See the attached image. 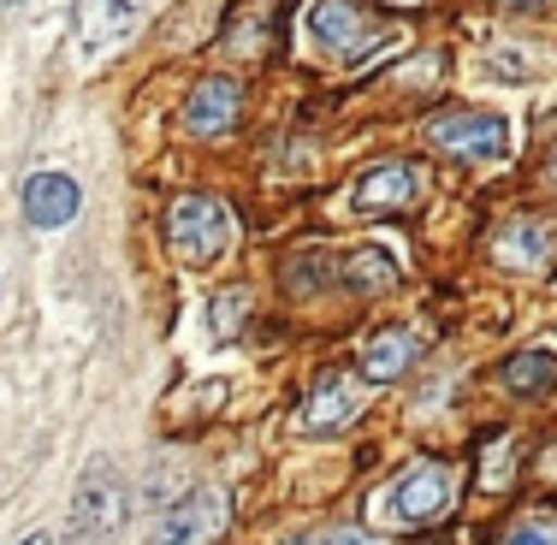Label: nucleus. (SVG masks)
I'll list each match as a JSON object with an SVG mask.
<instances>
[{"label": "nucleus", "mask_w": 557, "mask_h": 545, "mask_svg": "<svg viewBox=\"0 0 557 545\" xmlns=\"http://www.w3.org/2000/svg\"><path fill=\"white\" fill-rule=\"evenodd\" d=\"M131 528V481L119 462H96L72 492L65 510V545H119Z\"/></svg>", "instance_id": "f257e3e1"}, {"label": "nucleus", "mask_w": 557, "mask_h": 545, "mask_svg": "<svg viewBox=\"0 0 557 545\" xmlns=\"http://www.w3.org/2000/svg\"><path fill=\"white\" fill-rule=\"evenodd\" d=\"M166 244L184 268H214L225 249L237 244V214L220 196H184L166 220Z\"/></svg>", "instance_id": "f03ea898"}, {"label": "nucleus", "mask_w": 557, "mask_h": 545, "mask_svg": "<svg viewBox=\"0 0 557 545\" xmlns=\"http://www.w3.org/2000/svg\"><path fill=\"white\" fill-rule=\"evenodd\" d=\"M450 510V474L440 462H416L409 474H397V481L380 492V516H386L392 528H428L440 522Z\"/></svg>", "instance_id": "7ed1b4c3"}, {"label": "nucleus", "mask_w": 557, "mask_h": 545, "mask_svg": "<svg viewBox=\"0 0 557 545\" xmlns=\"http://www.w3.org/2000/svg\"><path fill=\"white\" fill-rule=\"evenodd\" d=\"M428 137L440 143V149L462 154V161H498V154H510V125H504L498 113H481V108L440 113L428 125Z\"/></svg>", "instance_id": "20e7f679"}, {"label": "nucleus", "mask_w": 557, "mask_h": 545, "mask_svg": "<svg viewBox=\"0 0 557 545\" xmlns=\"http://www.w3.org/2000/svg\"><path fill=\"white\" fill-rule=\"evenodd\" d=\"M428 196V172L409 161H374L362 178L350 184V208L356 214H392V208H416Z\"/></svg>", "instance_id": "39448f33"}, {"label": "nucleus", "mask_w": 557, "mask_h": 545, "mask_svg": "<svg viewBox=\"0 0 557 545\" xmlns=\"http://www.w3.org/2000/svg\"><path fill=\"white\" fill-rule=\"evenodd\" d=\"M309 42L321 48L326 60H362L368 48L380 42V30L350 7V0H314L309 7Z\"/></svg>", "instance_id": "423d86ee"}, {"label": "nucleus", "mask_w": 557, "mask_h": 545, "mask_svg": "<svg viewBox=\"0 0 557 545\" xmlns=\"http://www.w3.org/2000/svg\"><path fill=\"white\" fill-rule=\"evenodd\" d=\"M225 516H232V504H225L214 486H202V492L178 498L161 516V534H154V545H208L225 528Z\"/></svg>", "instance_id": "0eeeda50"}, {"label": "nucleus", "mask_w": 557, "mask_h": 545, "mask_svg": "<svg viewBox=\"0 0 557 545\" xmlns=\"http://www.w3.org/2000/svg\"><path fill=\"white\" fill-rule=\"evenodd\" d=\"M244 119V84L237 77H202L184 101V131L190 137H225Z\"/></svg>", "instance_id": "6e6552de"}, {"label": "nucleus", "mask_w": 557, "mask_h": 545, "mask_svg": "<svg viewBox=\"0 0 557 545\" xmlns=\"http://www.w3.org/2000/svg\"><path fill=\"white\" fill-rule=\"evenodd\" d=\"M72 24L84 54H108L113 42H125L137 30V7L131 0H72Z\"/></svg>", "instance_id": "1a4fd4ad"}, {"label": "nucleus", "mask_w": 557, "mask_h": 545, "mask_svg": "<svg viewBox=\"0 0 557 545\" xmlns=\"http://www.w3.org/2000/svg\"><path fill=\"white\" fill-rule=\"evenodd\" d=\"M77 202H84V190H77V178H65V172H36V178L24 184V220H30L36 232L72 225Z\"/></svg>", "instance_id": "9d476101"}, {"label": "nucleus", "mask_w": 557, "mask_h": 545, "mask_svg": "<svg viewBox=\"0 0 557 545\" xmlns=\"http://www.w3.org/2000/svg\"><path fill=\"white\" fill-rule=\"evenodd\" d=\"M416 356H421L416 332H409V326H386V332H374V338L362 344V380L368 385H392V380L409 374Z\"/></svg>", "instance_id": "9b49d317"}, {"label": "nucleus", "mask_w": 557, "mask_h": 545, "mask_svg": "<svg viewBox=\"0 0 557 545\" xmlns=\"http://www.w3.org/2000/svg\"><path fill=\"white\" fill-rule=\"evenodd\" d=\"M356 416H362V392L344 374H326V385H314L309 404H302V428L309 433H344Z\"/></svg>", "instance_id": "f8f14e48"}, {"label": "nucleus", "mask_w": 557, "mask_h": 545, "mask_svg": "<svg viewBox=\"0 0 557 545\" xmlns=\"http://www.w3.org/2000/svg\"><path fill=\"white\" fill-rule=\"evenodd\" d=\"M552 256V232L540 220H510L504 232L493 237V261L510 273H540Z\"/></svg>", "instance_id": "ddd939ff"}, {"label": "nucleus", "mask_w": 557, "mask_h": 545, "mask_svg": "<svg viewBox=\"0 0 557 545\" xmlns=\"http://www.w3.org/2000/svg\"><path fill=\"white\" fill-rule=\"evenodd\" d=\"M504 385H510L516 397H546L557 385V350H546V344L516 350L510 362H504Z\"/></svg>", "instance_id": "4468645a"}, {"label": "nucleus", "mask_w": 557, "mask_h": 545, "mask_svg": "<svg viewBox=\"0 0 557 545\" xmlns=\"http://www.w3.org/2000/svg\"><path fill=\"white\" fill-rule=\"evenodd\" d=\"M350 278L356 290H392L397 285V261H392V249H356L350 256Z\"/></svg>", "instance_id": "2eb2a0df"}, {"label": "nucleus", "mask_w": 557, "mask_h": 545, "mask_svg": "<svg viewBox=\"0 0 557 545\" xmlns=\"http://www.w3.org/2000/svg\"><path fill=\"white\" fill-rule=\"evenodd\" d=\"M244 309H249L244 290H225V297H214V338H232V332L244 326Z\"/></svg>", "instance_id": "dca6fc26"}, {"label": "nucleus", "mask_w": 557, "mask_h": 545, "mask_svg": "<svg viewBox=\"0 0 557 545\" xmlns=\"http://www.w3.org/2000/svg\"><path fill=\"white\" fill-rule=\"evenodd\" d=\"M504 545H557V522H534V528H516Z\"/></svg>", "instance_id": "f3484780"}, {"label": "nucleus", "mask_w": 557, "mask_h": 545, "mask_svg": "<svg viewBox=\"0 0 557 545\" xmlns=\"http://www.w3.org/2000/svg\"><path fill=\"white\" fill-rule=\"evenodd\" d=\"M321 545H380V534H362V528H333Z\"/></svg>", "instance_id": "a211bd4d"}, {"label": "nucleus", "mask_w": 557, "mask_h": 545, "mask_svg": "<svg viewBox=\"0 0 557 545\" xmlns=\"http://www.w3.org/2000/svg\"><path fill=\"white\" fill-rule=\"evenodd\" d=\"M18 545H54V540H48V534H24Z\"/></svg>", "instance_id": "6ab92c4d"}, {"label": "nucleus", "mask_w": 557, "mask_h": 545, "mask_svg": "<svg viewBox=\"0 0 557 545\" xmlns=\"http://www.w3.org/2000/svg\"><path fill=\"white\" fill-rule=\"evenodd\" d=\"M504 7H516V12H528V7H540V0H504Z\"/></svg>", "instance_id": "aec40b11"}, {"label": "nucleus", "mask_w": 557, "mask_h": 545, "mask_svg": "<svg viewBox=\"0 0 557 545\" xmlns=\"http://www.w3.org/2000/svg\"><path fill=\"white\" fill-rule=\"evenodd\" d=\"M546 474H552V481H557V450H546Z\"/></svg>", "instance_id": "412c9836"}, {"label": "nucleus", "mask_w": 557, "mask_h": 545, "mask_svg": "<svg viewBox=\"0 0 557 545\" xmlns=\"http://www.w3.org/2000/svg\"><path fill=\"white\" fill-rule=\"evenodd\" d=\"M392 7H421V0H392Z\"/></svg>", "instance_id": "4be33fe9"}, {"label": "nucleus", "mask_w": 557, "mask_h": 545, "mask_svg": "<svg viewBox=\"0 0 557 545\" xmlns=\"http://www.w3.org/2000/svg\"><path fill=\"white\" fill-rule=\"evenodd\" d=\"M552 184H557V154H552Z\"/></svg>", "instance_id": "5701e85b"}, {"label": "nucleus", "mask_w": 557, "mask_h": 545, "mask_svg": "<svg viewBox=\"0 0 557 545\" xmlns=\"http://www.w3.org/2000/svg\"><path fill=\"white\" fill-rule=\"evenodd\" d=\"M0 7H18V0H0Z\"/></svg>", "instance_id": "b1692460"}, {"label": "nucleus", "mask_w": 557, "mask_h": 545, "mask_svg": "<svg viewBox=\"0 0 557 545\" xmlns=\"http://www.w3.org/2000/svg\"><path fill=\"white\" fill-rule=\"evenodd\" d=\"M0 290H7V278H0Z\"/></svg>", "instance_id": "393cba45"}, {"label": "nucleus", "mask_w": 557, "mask_h": 545, "mask_svg": "<svg viewBox=\"0 0 557 545\" xmlns=\"http://www.w3.org/2000/svg\"><path fill=\"white\" fill-rule=\"evenodd\" d=\"M297 545H309V540H297Z\"/></svg>", "instance_id": "a878e982"}]
</instances>
